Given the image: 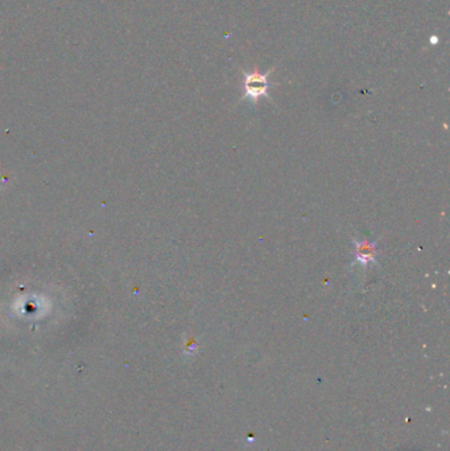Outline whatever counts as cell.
<instances>
[{
    "instance_id": "6da1fadb",
    "label": "cell",
    "mask_w": 450,
    "mask_h": 451,
    "mask_svg": "<svg viewBox=\"0 0 450 451\" xmlns=\"http://www.w3.org/2000/svg\"><path fill=\"white\" fill-rule=\"evenodd\" d=\"M274 67L270 69L267 73H260L259 70L255 67L252 71H244V95L242 96L240 100H250L254 106H256L258 100L264 96L267 99L271 100V95L268 94L271 83L268 81V78L272 74Z\"/></svg>"
},
{
    "instance_id": "7a4b0ae2",
    "label": "cell",
    "mask_w": 450,
    "mask_h": 451,
    "mask_svg": "<svg viewBox=\"0 0 450 451\" xmlns=\"http://www.w3.org/2000/svg\"><path fill=\"white\" fill-rule=\"evenodd\" d=\"M376 242L370 240H359L354 239V257L355 261L363 267H367L368 264H376Z\"/></svg>"
}]
</instances>
